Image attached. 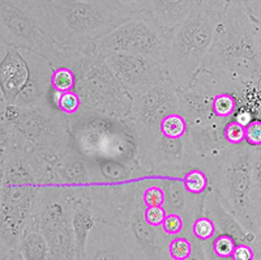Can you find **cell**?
Here are the masks:
<instances>
[{"instance_id": "obj_23", "label": "cell", "mask_w": 261, "mask_h": 260, "mask_svg": "<svg viewBox=\"0 0 261 260\" xmlns=\"http://www.w3.org/2000/svg\"><path fill=\"white\" fill-rule=\"evenodd\" d=\"M183 184L192 195H204L209 190V178L201 169H191L181 177Z\"/></svg>"}, {"instance_id": "obj_32", "label": "cell", "mask_w": 261, "mask_h": 260, "mask_svg": "<svg viewBox=\"0 0 261 260\" xmlns=\"http://www.w3.org/2000/svg\"><path fill=\"white\" fill-rule=\"evenodd\" d=\"M253 187L251 191V200L255 204L258 199H261V148H256L255 160H253L252 172Z\"/></svg>"}, {"instance_id": "obj_9", "label": "cell", "mask_w": 261, "mask_h": 260, "mask_svg": "<svg viewBox=\"0 0 261 260\" xmlns=\"http://www.w3.org/2000/svg\"><path fill=\"white\" fill-rule=\"evenodd\" d=\"M170 39L171 34L165 32L150 13L143 11L98 39L95 48L101 55L128 53L154 58L165 63Z\"/></svg>"}, {"instance_id": "obj_16", "label": "cell", "mask_w": 261, "mask_h": 260, "mask_svg": "<svg viewBox=\"0 0 261 260\" xmlns=\"http://www.w3.org/2000/svg\"><path fill=\"white\" fill-rule=\"evenodd\" d=\"M163 192L165 203L163 208L167 213H179L187 224V217L191 221H195L201 215H204V195H192L186 190L181 178H158Z\"/></svg>"}, {"instance_id": "obj_11", "label": "cell", "mask_w": 261, "mask_h": 260, "mask_svg": "<svg viewBox=\"0 0 261 260\" xmlns=\"http://www.w3.org/2000/svg\"><path fill=\"white\" fill-rule=\"evenodd\" d=\"M150 178L127 182L90 178V184L85 191L95 219L106 221H129L143 209L141 192Z\"/></svg>"}, {"instance_id": "obj_38", "label": "cell", "mask_w": 261, "mask_h": 260, "mask_svg": "<svg viewBox=\"0 0 261 260\" xmlns=\"http://www.w3.org/2000/svg\"><path fill=\"white\" fill-rule=\"evenodd\" d=\"M253 17V16H252ZM256 25V32H257V38H258V44H260V50H261V20H257V18L253 17Z\"/></svg>"}, {"instance_id": "obj_33", "label": "cell", "mask_w": 261, "mask_h": 260, "mask_svg": "<svg viewBox=\"0 0 261 260\" xmlns=\"http://www.w3.org/2000/svg\"><path fill=\"white\" fill-rule=\"evenodd\" d=\"M246 144L261 148V119H253L246 126Z\"/></svg>"}, {"instance_id": "obj_8", "label": "cell", "mask_w": 261, "mask_h": 260, "mask_svg": "<svg viewBox=\"0 0 261 260\" xmlns=\"http://www.w3.org/2000/svg\"><path fill=\"white\" fill-rule=\"evenodd\" d=\"M0 118L13 126L37 148L62 154L73 145L68 116L63 115L51 101L28 107L2 105Z\"/></svg>"}, {"instance_id": "obj_27", "label": "cell", "mask_w": 261, "mask_h": 260, "mask_svg": "<svg viewBox=\"0 0 261 260\" xmlns=\"http://www.w3.org/2000/svg\"><path fill=\"white\" fill-rule=\"evenodd\" d=\"M167 255L171 260H190L193 256V243L187 237L172 238L167 245Z\"/></svg>"}, {"instance_id": "obj_37", "label": "cell", "mask_w": 261, "mask_h": 260, "mask_svg": "<svg viewBox=\"0 0 261 260\" xmlns=\"http://www.w3.org/2000/svg\"><path fill=\"white\" fill-rule=\"evenodd\" d=\"M246 6L253 17L261 20V0H251Z\"/></svg>"}, {"instance_id": "obj_25", "label": "cell", "mask_w": 261, "mask_h": 260, "mask_svg": "<svg viewBox=\"0 0 261 260\" xmlns=\"http://www.w3.org/2000/svg\"><path fill=\"white\" fill-rule=\"evenodd\" d=\"M141 203L143 208L163 207L165 203V192L161 186L158 178H150L146 186L141 192Z\"/></svg>"}, {"instance_id": "obj_21", "label": "cell", "mask_w": 261, "mask_h": 260, "mask_svg": "<svg viewBox=\"0 0 261 260\" xmlns=\"http://www.w3.org/2000/svg\"><path fill=\"white\" fill-rule=\"evenodd\" d=\"M188 131V122L180 112H172L161 123V133L167 139H184Z\"/></svg>"}, {"instance_id": "obj_39", "label": "cell", "mask_w": 261, "mask_h": 260, "mask_svg": "<svg viewBox=\"0 0 261 260\" xmlns=\"http://www.w3.org/2000/svg\"><path fill=\"white\" fill-rule=\"evenodd\" d=\"M255 205H256V209H257L258 219H260V222H261V199H258V200L256 201Z\"/></svg>"}, {"instance_id": "obj_29", "label": "cell", "mask_w": 261, "mask_h": 260, "mask_svg": "<svg viewBox=\"0 0 261 260\" xmlns=\"http://www.w3.org/2000/svg\"><path fill=\"white\" fill-rule=\"evenodd\" d=\"M237 245V241L231 235L220 234L213 238L212 251H213L214 256H217L218 259H230Z\"/></svg>"}, {"instance_id": "obj_14", "label": "cell", "mask_w": 261, "mask_h": 260, "mask_svg": "<svg viewBox=\"0 0 261 260\" xmlns=\"http://www.w3.org/2000/svg\"><path fill=\"white\" fill-rule=\"evenodd\" d=\"M20 54L25 59L29 68V77L24 89L16 98V106L28 107L39 104L50 102L54 94L51 79H53L54 67L46 58L34 51L18 49Z\"/></svg>"}, {"instance_id": "obj_28", "label": "cell", "mask_w": 261, "mask_h": 260, "mask_svg": "<svg viewBox=\"0 0 261 260\" xmlns=\"http://www.w3.org/2000/svg\"><path fill=\"white\" fill-rule=\"evenodd\" d=\"M191 233H192L193 238H196L197 241L206 242V241L214 238V235L217 234V226L211 217L206 215H201L191 225Z\"/></svg>"}, {"instance_id": "obj_12", "label": "cell", "mask_w": 261, "mask_h": 260, "mask_svg": "<svg viewBox=\"0 0 261 260\" xmlns=\"http://www.w3.org/2000/svg\"><path fill=\"white\" fill-rule=\"evenodd\" d=\"M102 56L132 98L169 77L166 64L154 58L128 53H107Z\"/></svg>"}, {"instance_id": "obj_13", "label": "cell", "mask_w": 261, "mask_h": 260, "mask_svg": "<svg viewBox=\"0 0 261 260\" xmlns=\"http://www.w3.org/2000/svg\"><path fill=\"white\" fill-rule=\"evenodd\" d=\"M139 165L148 178H181L190 170L184 139L161 136L139 153Z\"/></svg>"}, {"instance_id": "obj_24", "label": "cell", "mask_w": 261, "mask_h": 260, "mask_svg": "<svg viewBox=\"0 0 261 260\" xmlns=\"http://www.w3.org/2000/svg\"><path fill=\"white\" fill-rule=\"evenodd\" d=\"M239 110L237 98L228 93H218L213 98V112L217 118L231 121Z\"/></svg>"}, {"instance_id": "obj_3", "label": "cell", "mask_w": 261, "mask_h": 260, "mask_svg": "<svg viewBox=\"0 0 261 260\" xmlns=\"http://www.w3.org/2000/svg\"><path fill=\"white\" fill-rule=\"evenodd\" d=\"M230 3L228 0H201L172 32L165 64L178 89L190 85L201 69L214 42L217 27Z\"/></svg>"}, {"instance_id": "obj_18", "label": "cell", "mask_w": 261, "mask_h": 260, "mask_svg": "<svg viewBox=\"0 0 261 260\" xmlns=\"http://www.w3.org/2000/svg\"><path fill=\"white\" fill-rule=\"evenodd\" d=\"M213 93L195 83L186 88L178 89L180 114L187 119L188 124L200 123L216 118L213 112Z\"/></svg>"}, {"instance_id": "obj_15", "label": "cell", "mask_w": 261, "mask_h": 260, "mask_svg": "<svg viewBox=\"0 0 261 260\" xmlns=\"http://www.w3.org/2000/svg\"><path fill=\"white\" fill-rule=\"evenodd\" d=\"M29 77V68L18 49L0 43V98L2 105L15 104Z\"/></svg>"}, {"instance_id": "obj_20", "label": "cell", "mask_w": 261, "mask_h": 260, "mask_svg": "<svg viewBox=\"0 0 261 260\" xmlns=\"http://www.w3.org/2000/svg\"><path fill=\"white\" fill-rule=\"evenodd\" d=\"M204 215L213 220L217 226V230H218V228H221L223 230L222 234L231 235L237 241V243H249L247 242V235L242 231L243 225L222 204L217 192L211 187H209L208 192L205 194Z\"/></svg>"}, {"instance_id": "obj_2", "label": "cell", "mask_w": 261, "mask_h": 260, "mask_svg": "<svg viewBox=\"0 0 261 260\" xmlns=\"http://www.w3.org/2000/svg\"><path fill=\"white\" fill-rule=\"evenodd\" d=\"M111 0H47L45 28L63 50L85 51L132 17Z\"/></svg>"}, {"instance_id": "obj_6", "label": "cell", "mask_w": 261, "mask_h": 260, "mask_svg": "<svg viewBox=\"0 0 261 260\" xmlns=\"http://www.w3.org/2000/svg\"><path fill=\"white\" fill-rule=\"evenodd\" d=\"M74 148L85 161L118 160L139 163V148L127 119L80 111L69 116Z\"/></svg>"}, {"instance_id": "obj_35", "label": "cell", "mask_w": 261, "mask_h": 260, "mask_svg": "<svg viewBox=\"0 0 261 260\" xmlns=\"http://www.w3.org/2000/svg\"><path fill=\"white\" fill-rule=\"evenodd\" d=\"M230 260H256V250L251 243H238Z\"/></svg>"}, {"instance_id": "obj_36", "label": "cell", "mask_w": 261, "mask_h": 260, "mask_svg": "<svg viewBox=\"0 0 261 260\" xmlns=\"http://www.w3.org/2000/svg\"><path fill=\"white\" fill-rule=\"evenodd\" d=\"M116 6L122 7L125 11H128L132 15H136L139 12L145 11L146 6H148L149 0H111Z\"/></svg>"}, {"instance_id": "obj_17", "label": "cell", "mask_w": 261, "mask_h": 260, "mask_svg": "<svg viewBox=\"0 0 261 260\" xmlns=\"http://www.w3.org/2000/svg\"><path fill=\"white\" fill-rule=\"evenodd\" d=\"M57 170L63 187L77 196L85 194L90 184L89 169L74 145L60 154Z\"/></svg>"}, {"instance_id": "obj_34", "label": "cell", "mask_w": 261, "mask_h": 260, "mask_svg": "<svg viewBox=\"0 0 261 260\" xmlns=\"http://www.w3.org/2000/svg\"><path fill=\"white\" fill-rule=\"evenodd\" d=\"M167 212L163 207L157 208H143L144 221L153 228H161L163 220L166 217Z\"/></svg>"}, {"instance_id": "obj_31", "label": "cell", "mask_w": 261, "mask_h": 260, "mask_svg": "<svg viewBox=\"0 0 261 260\" xmlns=\"http://www.w3.org/2000/svg\"><path fill=\"white\" fill-rule=\"evenodd\" d=\"M225 139L230 145L244 144L246 143V127L235 119H231L226 124Z\"/></svg>"}, {"instance_id": "obj_5", "label": "cell", "mask_w": 261, "mask_h": 260, "mask_svg": "<svg viewBox=\"0 0 261 260\" xmlns=\"http://www.w3.org/2000/svg\"><path fill=\"white\" fill-rule=\"evenodd\" d=\"M45 0H0V43L34 51L54 68H73L84 51L63 50L45 28Z\"/></svg>"}, {"instance_id": "obj_40", "label": "cell", "mask_w": 261, "mask_h": 260, "mask_svg": "<svg viewBox=\"0 0 261 260\" xmlns=\"http://www.w3.org/2000/svg\"><path fill=\"white\" fill-rule=\"evenodd\" d=\"M228 2H231V3H242V4H247L251 0H228Z\"/></svg>"}, {"instance_id": "obj_26", "label": "cell", "mask_w": 261, "mask_h": 260, "mask_svg": "<svg viewBox=\"0 0 261 260\" xmlns=\"http://www.w3.org/2000/svg\"><path fill=\"white\" fill-rule=\"evenodd\" d=\"M54 93H64L74 90L76 88V74L68 67L54 68L53 79H51Z\"/></svg>"}, {"instance_id": "obj_1", "label": "cell", "mask_w": 261, "mask_h": 260, "mask_svg": "<svg viewBox=\"0 0 261 260\" xmlns=\"http://www.w3.org/2000/svg\"><path fill=\"white\" fill-rule=\"evenodd\" d=\"M201 69L214 77L221 93L232 94L239 110L261 93V50L255 20L246 4L230 3Z\"/></svg>"}, {"instance_id": "obj_19", "label": "cell", "mask_w": 261, "mask_h": 260, "mask_svg": "<svg viewBox=\"0 0 261 260\" xmlns=\"http://www.w3.org/2000/svg\"><path fill=\"white\" fill-rule=\"evenodd\" d=\"M200 3L201 0H149L145 11L165 32L172 34Z\"/></svg>"}, {"instance_id": "obj_4", "label": "cell", "mask_w": 261, "mask_h": 260, "mask_svg": "<svg viewBox=\"0 0 261 260\" xmlns=\"http://www.w3.org/2000/svg\"><path fill=\"white\" fill-rule=\"evenodd\" d=\"M256 148L248 144L228 145L205 166L209 186L217 192L222 204L239 220L252 235H258L261 222L256 205L251 200L252 172Z\"/></svg>"}, {"instance_id": "obj_22", "label": "cell", "mask_w": 261, "mask_h": 260, "mask_svg": "<svg viewBox=\"0 0 261 260\" xmlns=\"http://www.w3.org/2000/svg\"><path fill=\"white\" fill-rule=\"evenodd\" d=\"M54 104L63 115L74 116L83 109V100L76 90L64 93H54Z\"/></svg>"}, {"instance_id": "obj_41", "label": "cell", "mask_w": 261, "mask_h": 260, "mask_svg": "<svg viewBox=\"0 0 261 260\" xmlns=\"http://www.w3.org/2000/svg\"><path fill=\"white\" fill-rule=\"evenodd\" d=\"M45 2H47V0H45Z\"/></svg>"}, {"instance_id": "obj_30", "label": "cell", "mask_w": 261, "mask_h": 260, "mask_svg": "<svg viewBox=\"0 0 261 260\" xmlns=\"http://www.w3.org/2000/svg\"><path fill=\"white\" fill-rule=\"evenodd\" d=\"M161 229L167 237L175 238V237L183 234L184 229H186V222L179 213H167L161 225Z\"/></svg>"}, {"instance_id": "obj_7", "label": "cell", "mask_w": 261, "mask_h": 260, "mask_svg": "<svg viewBox=\"0 0 261 260\" xmlns=\"http://www.w3.org/2000/svg\"><path fill=\"white\" fill-rule=\"evenodd\" d=\"M72 69L76 74L74 90L83 100L81 111L127 118L134 98L109 68L95 44L84 51Z\"/></svg>"}, {"instance_id": "obj_10", "label": "cell", "mask_w": 261, "mask_h": 260, "mask_svg": "<svg viewBox=\"0 0 261 260\" xmlns=\"http://www.w3.org/2000/svg\"><path fill=\"white\" fill-rule=\"evenodd\" d=\"M172 112H180L178 88L166 77L132 100L127 119L134 132L139 153L162 136L161 123Z\"/></svg>"}]
</instances>
